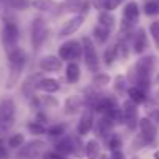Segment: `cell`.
<instances>
[{
    "label": "cell",
    "instance_id": "cell-1",
    "mask_svg": "<svg viewBox=\"0 0 159 159\" xmlns=\"http://www.w3.org/2000/svg\"><path fill=\"white\" fill-rule=\"evenodd\" d=\"M156 67V56L153 55H147L142 56L136 61L134 67H133V84L139 89H142L143 92H147L151 86V75L154 72Z\"/></svg>",
    "mask_w": 159,
    "mask_h": 159
},
{
    "label": "cell",
    "instance_id": "cell-2",
    "mask_svg": "<svg viewBox=\"0 0 159 159\" xmlns=\"http://www.w3.org/2000/svg\"><path fill=\"white\" fill-rule=\"evenodd\" d=\"M8 56V67H10V75H8V81H7V88H13L27 64V53L25 50H22L20 47L11 50L10 53H7Z\"/></svg>",
    "mask_w": 159,
    "mask_h": 159
},
{
    "label": "cell",
    "instance_id": "cell-3",
    "mask_svg": "<svg viewBox=\"0 0 159 159\" xmlns=\"http://www.w3.org/2000/svg\"><path fill=\"white\" fill-rule=\"evenodd\" d=\"M81 50H83V61L88 67L89 72L97 73L100 72V59H98V53H97V47L95 42L92 41L91 36H83L81 39Z\"/></svg>",
    "mask_w": 159,
    "mask_h": 159
},
{
    "label": "cell",
    "instance_id": "cell-4",
    "mask_svg": "<svg viewBox=\"0 0 159 159\" xmlns=\"http://www.w3.org/2000/svg\"><path fill=\"white\" fill-rule=\"evenodd\" d=\"M48 38V27L44 17H34L30 27V41L34 52H38Z\"/></svg>",
    "mask_w": 159,
    "mask_h": 159
},
{
    "label": "cell",
    "instance_id": "cell-5",
    "mask_svg": "<svg viewBox=\"0 0 159 159\" xmlns=\"http://www.w3.org/2000/svg\"><path fill=\"white\" fill-rule=\"evenodd\" d=\"M2 45L7 53L19 47V27L14 20H5L2 30Z\"/></svg>",
    "mask_w": 159,
    "mask_h": 159
},
{
    "label": "cell",
    "instance_id": "cell-6",
    "mask_svg": "<svg viewBox=\"0 0 159 159\" xmlns=\"http://www.w3.org/2000/svg\"><path fill=\"white\" fill-rule=\"evenodd\" d=\"M83 55L81 50V42L76 39H70L66 41L59 45L58 48V56L62 62H72V61H78Z\"/></svg>",
    "mask_w": 159,
    "mask_h": 159
},
{
    "label": "cell",
    "instance_id": "cell-7",
    "mask_svg": "<svg viewBox=\"0 0 159 159\" xmlns=\"http://www.w3.org/2000/svg\"><path fill=\"white\" fill-rule=\"evenodd\" d=\"M16 119V103L11 97H3L0 100V128L8 131Z\"/></svg>",
    "mask_w": 159,
    "mask_h": 159
},
{
    "label": "cell",
    "instance_id": "cell-8",
    "mask_svg": "<svg viewBox=\"0 0 159 159\" xmlns=\"http://www.w3.org/2000/svg\"><path fill=\"white\" fill-rule=\"evenodd\" d=\"M45 142L41 139H33L27 143H24L20 148H17L16 153V159H38L39 156H42V153L45 151Z\"/></svg>",
    "mask_w": 159,
    "mask_h": 159
},
{
    "label": "cell",
    "instance_id": "cell-9",
    "mask_svg": "<svg viewBox=\"0 0 159 159\" xmlns=\"http://www.w3.org/2000/svg\"><path fill=\"white\" fill-rule=\"evenodd\" d=\"M122 117H123V123L129 128V129H136L137 123H139V109L137 105L133 103L129 98L123 102L122 105Z\"/></svg>",
    "mask_w": 159,
    "mask_h": 159
},
{
    "label": "cell",
    "instance_id": "cell-10",
    "mask_svg": "<svg viewBox=\"0 0 159 159\" xmlns=\"http://www.w3.org/2000/svg\"><path fill=\"white\" fill-rule=\"evenodd\" d=\"M94 109L91 106H84L83 108V112L80 116V120H78V125H76V134L78 136H86L92 131L94 128Z\"/></svg>",
    "mask_w": 159,
    "mask_h": 159
},
{
    "label": "cell",
    "instance_id": "cell-11",
    "mask_svg": "<svg viewBox=\"0 0 159 159\" xmlns=\"http://www.w3.org/2000/svg\"><path fill=\"white\" fill-rule=\"evenodd\" d=\"M84 19H86V17L81 16V14H75V16H72L70 19H67V20L64 22V25L61 27L59 33H58L59 39H62V38H69V36L75 34L80 28H81V25L84 24Z\"/></svg>",
    "mask_w": 159,
    "mask_h": 159
},
{
    "label": "cell",
    "instance_id": "cell-12",
    "mask_svg": "<svg viewBox=\"0 0 159 159\" xmlns=\"http://www.w3.org/2000/svg\"><path fill=\"white\" fill-rule=\"evenodd\" d=\"M137 128L140 129V136L147 140L148 145H151L154 140H156V136H157V126L153 120H150L148 117H142L139 119V123H137Z\"/></svg>",
    "mask_w": 159,
    "mask_h": 159
},
{
    "label": "cell",
    "instance_id": "cell-13",
    "mask_svg": "<svg viewBox=\"0 0 159 159\" xmlns=\"http://www.w3.org/2000/svg\"><path fill=\"white\" fill-rule=\"evenodd\" d=\"M41 78H44V76H42V72H38V73L28 75L24 81H22V84H20V94H22L25 98L30 100V98L36 94V91H38V83L41 81Z\"/></svg>",
    "mask_w": 159,
    "mask_h": 159
},
{
    "label": "cell",
    "instance_id": "cell-14",
    "mask_svg": "<svg viewBox=\"0 0 159 159\" xmlns=\"http://www.w3.org/2000/svg\"><path fill=\"white\" fill-rule=\"evenodd\" d=\"M112 128H114V122L105 116H100L97 122H94V131L100 139H108L112 134Z\"/></svg>",
    "mask_w": 159,
    "mask_h": 159
},
{
    "label": "cell",
    "instance_id": "cell-15",
    "mask_svg": "<svg viewBox=\"0 0 159 159\" xmlns=\"http://www.w3.org/2000/svg\"><path fill=\"white\" fill-rule=\"evenodd\" d=\"M62 61L58 55H45L39 59V69L41 72H59L62 69Z\"/></svg>",
    "mask_w": 159,
    "mask_h": 159
},
{
    "label": "cell",
    "instance_id": "cell-16",
    "mask_svg": "<svg viewBox=\"0 0 159 159\" xmlns=\"http://www.w3.org/2000/svg\"><path fill=\"white\" fill-rule=\"evenodd\" d=\"M148 48V36L143 28H137L133 34V52L136 55H142Z\"/></svg>",
    "mask_w": 159,
    "mask_h": 159
},
{
    "label": "cell",
    "instance_id": "cell-17",
    "mask_svg": "<svg viewBox=\"0 0 159 159\" xmlns=\"http://www.w3.org/2000/svg\"><path fill=\"white\" fill-rule=\"evenodd\" d=\"M83 108H84V100L81 95H69L64 100V114L67 116H73Z\"/></svg>",
    "mask_w": 159,
    "mask_h": 159
},
{
    "label": "cell",
    "instance_id": "cell-18",
    "mask_svg": "<svg viewBox=\"0 0 159 159\" xmlns=\"http://www.w3.org/2000/svg\"><path fill=\"white\" fill-rule=\"evenodd\" d=\"M55 151H58L64 157L73 154V139H72V136H62V137H59V140L55 143Z\"/></svg>",
    "mask_w": 159,
    "mask_h": 159
},
{
    "label": "cell",
    "instance_id": "cell-19",
    "mask_svg": "<svg viewBox=\"0 0 159 159\" xmlns=\"http://www.w3.org/2000/svg\"><path fill=\"white\" fill-rule=\"evenodd\" d=\"M81 78V69H80V64L76 61H72V62H67L66 66V81L69 84H75L80 81Z\"/></svg>",
    "mask_w": 159,
    "mask_h": 159
},
{
    "label": "cell",
    "instance_id": "cell-20",
    "mask_svg": "<svg viewBox=\"0 0 159 159\" xmlns=\"http://www.w3.org/2000/svg\"><path fill=\"white\" fill-rule=\"evenodd\" d=\"M100 153H102V145H100L98 139L94 137V139H89L84 143V156H86V159H98Z\"/></svg>",
    "mask_w": 159,
    "mask_h": 159
},
{
    "label": "cell",
    "instance_id": "cell-21",
    "mask_svg": "<svg viewBox=\"0 0 159 159\" xmlns=\"http://www.w3.org/2000/svg\"><path fill=\"white\" fill-rule=\"evenodd\" d=\"M61 89L59 81L55 78H41V81L38 83V91H42L45 94H56Z\"/></svg>",
    "mask_w": 159,
    "mask_h": 159
},
{
    "label": "cell",
    "instance_id": "cell-22",
    "mask_svg": "<svg viewBox=\"0 0 159 159\" xmlns=\"http://www.w3.org/2000/svg\"><path fill=\"white\" fill-rule=\"evenodd\" d=\"M139 16H140V10H139V5L136 2H128L123 7V20L136 24L139 20Z\"/></svg>",
    "mask_w": 159,
    "mask_h": 159
},
{
    "label": "cell",
    "instance_id": "cell-23",
    "mask_svg": "<svg viewBox=\"0 0 159 159\" xmlns=\"http://www.w3.org/2000/svg\"><path fill=\"white\" fill-rule=\"evenodd\" d=\"M109 36H111V30H108V28H105V27H102V25H98V24L94 27L92 41H95V44H98V45L106 44L108 39H109Z\"/></svg>",
    "mask_w": 159,
    "mask_h": 159
},
{
    "label": "cell",
    "instance_id": "cell-24",
    "mask_svg": "<svg viewBox=\"0 0 159 159\" xmlns=\"http://www.w3.org/2000/svg\"><path fill=\"white\" fill-rule=\"evenodd\" d=\"M97 22H98V25H102V27H105L108 30H112L116 27V17H114V14L109 13V11H105V10L103 11H98Z\"/></svg>",
    "mask_w": 159,
    "mask_h": 159
},
{
    "label": "cell",
    "instance_id": "cell-25",
    "mask_svg": "<svg viewBox=\"0 0 159 159\" xmlns=\"http://www.w3.org/2000/svg\"><path fill=\"white\" fill-rule=\"evenodd\" d=\"M126 94H128L129 100H131L133 103H136V105H142V103L147 102V92H143L142 89H139V88H136V86L128 88V89H126Z\"/></svg>",
    "mask_w": 159,
    "mask_h": 159
},
{
    "label": "cell",
    "instance_id": "cell-26",
    "mask_svg": "<svg viewBox=\"0 0 159 159\" xmlns=\"http://www.w3.org/2000/svg\"><path fill=\"white\" fill-rule=\"evenodd\" d=\"M31 7L42 13H53L58 8V3H55V0H33Z\"/></svg>",
    "mask_w": 159,
    "mask_h": 159
},
{
    "label": "cell",
    "instance_id": "cell-27",
    "mask_svg": "<svg viewBox=\"0 0 159 159\" xmlns=\"http://www.w3.org/2000/svg\"><path fill=\"white\" fill-rule=\"evenodd\" d=\"M66 129H67V126H66L64 123H55V125H50V126H47V131H45V134H47L48 137L59 139V137H62V136L66 134Z\"/></svg>",
    "mask_w": 159,
    "mask_h": 159
},
{
    "label": "cell",
    "instance_id": "cell-28",
    "mask_svg": "<svg viewBox=\"0 0 159 159\" xmlns=\"http://www.w3.org/2000/svg\"><path fill=\"white\" fill-rule=\"evenodd\" d=\"M116 59H117V42L112 44V45H109L105 50V53H103V62H105L106 67H111Z\"/></svg>",
    "mask_w": 159,
    "mask_h": 159
},
{
    "label": "cell",
    "instance_id": "cell-29",
    "mask_svg": "<svg viewBox=\"0 0 159 159\" xmlns=\"http://www.w3.org/2000/svg\"><path fill=\"white\" fill-rule=\"evenodd\" d=\"M111 83V76L105 72H97L92 76V86L94 88H105Z\"/></svg>",
    "mask_w": 159,
    "mask_h": 159
},
{
    "label": "cell",
    "instance_id": "cell-30",
    "mask_svg": "<svg viewBox=\"0 0 159 159\" xmlns=\"http://www.w3.org/2000/svg\"><path fill=\"white\" fill-rule=\"evenodd\" d=\"M128 89V80L123 75H117L114 78V91L117 95H123Z\"/></svg>",
    "mask_w": 159,
    "mask_h": 159
},
{
    "label": "cell",
    "instance_id": "cell-31",
    "mask_svg": "<svg viewBox=\"0 0 159 159\" xmlns=\"http://www.w3.org/2000/svg\"><path fill=\"white\" fill-rule=\"evenodd\" d=\"M143 13L145 16H157L159 14V0H147L143 5Z\"/></svg>",
    "mask_w": 159,
    "mask_h": 159
},
{
    "label": "cell",
    "instance_id": "cell-32",
    "mask_svg": "<svg viewBox=\"0 0 159 159\" xmlns=\"http://www.w3.org/2000/svg\"><path fill=\"white\" fill-rule=\"evenodd\" d=\"M106 140H108V150L109 151H117V150H122V147H123L122 137L119 134H116V133H112Z\"/></svg>",
    "mask_w": 159,
    "mask_h": 159
},
{
    "label": "cell",
    "instance_id": "cell-33",
    "mask_svg": "<svg viewBox=\"0 0 159 159\" xmlns=\"http://www.w3.org/2000/svg\"><path fill=\"white\" fill-rule=\"evenodd\" d=\"M7 7L10 10H14V11H25L31 7V2L30 0H10L7 3Z\"/></svg>",
    "mask_w": 159,
    "mask_h": 159
},
{
    "label": "cell",
    "instance_id": "cell-34",
    "mask_svg": "<svg viewBox=\"0 0 159 159\" xmlns=\"http://www.w3.org/2000/svg\"><path fill=\"white\" fill-rule=\"evenodd\" d=\"M72 139H73V156L83 157V156H84V143H83V140H81V136L73 134Z\"/></svg>",
    "mask_w": 159,
    "mask_h": 159
},
{
    "label": "cell",
    "instance_id": "cell-35",
    "mask_svg": "<svg viewBox=\"0 0 159 159\" xmlns=\"http://www.w3.org/2000/svg\"><path fill=\"white\" fill-rule=\"evenodd\" d=\"M27 129H28L31 134H34V136H42V134H45L47 126L42 125V123H39L38 120H33V122H28Z\"/></svg>",
    "mask_w": 159,
    "mask_h": 159
},
{
    "label": "cell",
    "instance_id": "cell-36",
    "mask_svg": "<svg viewBox=\"0 0 159 159\" xmlns=\"http://www.w3.org/2000/svg\"><path fill=\"white\" fill-rule=\"evenodd\" d=\"M24 143H25V137H24L22 133H16V134H13V136L8 139V147L13 148V150L20 148Z\"/></svg>",
    "mask_w": 159,
    "mask_h": 159
},
{
    "label": "cell",
    "instance_id": "cell-37",
    "mask_svg": "<svg viewBox=\"0 0 159 159\" xmlns=\"http://www.w3.org/2000/svg\"><path fill=\"white\" fill-rule=\"evenodd\" d=\"M148 30H150V34H151V38L154 41V45L159 48V20H153L150 24Z\"/></svg>",
    "mask_w": 159,
    "mask_h": 159
},
{
    "label": "cell",
    "instance_id": "cell-38",
    "mask_svg": "<svg viewBox=\"0 0 159 159\" xmlns=\"http://www.w3.org/2000/svg\"><path fill=\"white\" fill-rule=\"evenodd\" d=\"M41 105H44L47 108H56V106H59V102L55 97H52L50 94H47V95L41 97Z\"/></svg>",
    "mask_w": 159,
    "mask_h": 159
},
{
    "label": "cell",
    "instance_id": "cell-39",
    "mask_svg": "<svg viewBox=\"0 0 159 159\" xmlns=\"http://www.w3.org/2000/svg\"><path fill=\"white\" fill-rule=\"evenodd\" d=\"M122 2L123 0H105V11L112 13L114 10H117L122 5Z\"/></svg>",
    "mask_w": 159,
    "mask_h": 159
},
{
    "label": "cell",
    "instance_id": "cell-40",
    "mask_svg": "<svg viewBox=\"0 0 159 159\" xmlns=\"http://www.w3.org/2000/svg\"><path fill=\"white\" fill-rule=\"evenodd\" d=\"M41 157H42V159H66L62 154H59V153L55 151V150H45Z\"/></svg>",
    "mask_w": 159,
    "mask_h": 159
},
{
    "label": "cell",
    "instance_id": "cell-41",
    "mask_svg": "<svg viewBox=\"0 0 159 159\" xmlns=\"http://www.w3.org/2000/svg\"><path fill=\"white\" fill-rule=\"evenodd\" d=\"M91 7H94L97 11L105 10V0H91Z\"/></svg>",
    "mask_w": 159,
    "mask_h": 159
},
{
    "label": "cell",
    "instance_id": "cell-42",
    "mask_svg": "<svg viewBox=\"0 0 159 159\" xmlns=\"http://www.w3.org/2000/svg\"><path fill=\"white\" fill-rule=\"evenodd\" d=\"M148 119L153 120L156 125H159V109H151V111L148 112Z\"/></svg>",
    "mask_w": 159,
    "mask_h": 159
},
{
    "label": "cell",
    "instance_id": "cell-43",
    "mask_svg": "<svg viewBox=\"0 0 159 159\" xmlns=\"http://www.w3.org/2000/svg\"><path fill=\"white\" fill-rule=\"evenodd\" d=\"M109 159H125V153L122 150H117V151H111V157Z\"/></svg>",
    "mask_w": 159,
    "mask_h": 159
},
{
    "label": "cell",
    "instance_id": "cell-44",
    "mask_svg": "<svg viewBox=\"0 0 159 159\" xmlns=\"http://www.w3.org/2000/svg\"><path fill=\"white\" fill-rule=\"evenodd\" d=\"M10 157V150L7 147H0V159H8Z\"/></svg>",
    "mask_w": 159,
    "mask_h": 159
},
{
    "label": "cell",
    "instance_id": "cell-45",
    "mask_svg": "<svg viewBox=\"0 0 159 159\" xmlns=\"http://www.w3.org/2000/svg\"><path fill=\"white\" fill-rule=\"evenodd\" d=\"M153 159H159V150H156V151H154V154H153Z\"/></svg>",
    "mask_w": 159,
    "mask_h": 159
},
{
    "label": "cell",
    "instance_id": "cell-46",
    "mask_svg": "<svg viewBox=\"0 0 159 159\" xmlns=\"http://www.w3.org/2000/svg\"><path fill=\"white\" fill-rule=\"evenodd\" d=\"M154 83H157L159 84V72L156 73V76H154Z\"/></svg>",
    "mask_w": 159,
    "mask_h": 159
},
{
    "label": "cell",
    "instance_id": "cell-47",
    "mask_svg": "<svg viewBox=\"0 0 159 159\" xmlns=\"http://www.w3.org/2000/svg\"><path fill=\"white\" fill-rule=\"evenodd\" d=\"M3 145V137H0V147Z\"/></svg>",
    "mask_w": 159,
    "mask_h": 159
},
{
    "label": "cell",
    "instance_id": "cell-48",
    "mask_svg": "<svg viewBox=\"0 0 159 159\" xmlns=\"http://www.w3.org/2000/svg\"><path fill=\"white\" fill-rule=\"evenodd\" d=\"M156 97H157V100H159V89L156 91Z\"/></svg>",
    "mask_w": 159,
    "mask_h": 159
},
{
    "label": "cell",
    "instance_id": "cell-49",
    "mask_svg": "<svg viewBox=\"0 0 159 159\" xmlns=\"http://www.w3.org/2000/svg\"><path fill=\"white\" fill-rule=\"evenodd\" d=\"M100 159H109V157H106V156H102V157H100Z\"/></svg>",
    "mask_w": 159,
    "mask_h": 159
},
{
    "label": "cell",
    "instance_id": "cell-50",
    "mask_svg": "<svg viewBox=\"0 0 159 159\" xmlns=\"http://www.w3.org/2000/svg\"><path fill=\"white\" fill-rule=\"evenodd\" d=\"M131 159H139V157H136V156H134V157H131Z\"/></svg>",
    "mask_w": 159,
    "mask_h": 159
},
{
    "label": "cell",
    "instance_id": "cell-51",
    "mask_svg": "<svg viewBox=\"0 0 159 159\" xmlns=\"http://www.w3.org/2000/svg\"><path fill=\"white\" fill-rule=\"evenodd\" d=\"M145 2H147V0H145Z\"/></svg>",
    "mask_w": 159,
    "mask_h": 159
}]
</instances>
